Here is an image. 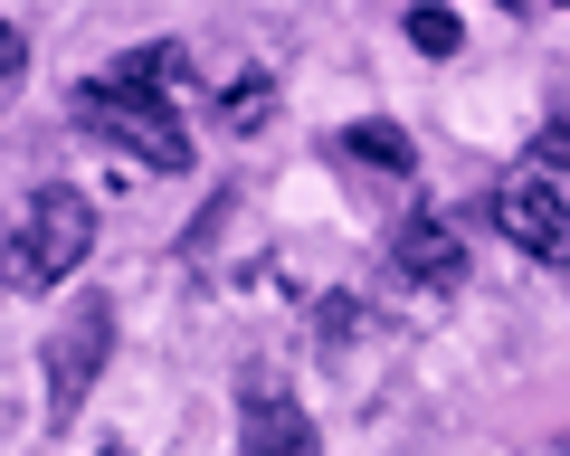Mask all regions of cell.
<instances>
[{
	"label": "cell",
	"mask_w": 570,
	"mask_h": 456,
	"mask_svg": "<svg viewBox=\"0 0 570 456\" xmlns=\"http://www.w3.org/2000/svg\"><path fill=\"white\" fill-rule=\"evenodd\" d=\"M390 276H400L409 295H428V305H448V295L466 286V228H456V209H419V219L390 238Z\"/></svg>",
	"instance_id": "cell-5"
},
{
	"label": "cell",
	"mask_w": 570,
	"mask_h": 456,
	"mask_svg": "<svg viewBox=\"0 0 570 456\" xmlns=\"http://www.w3.org/2000/svg\"><path fill=\"white\" fill-rule=\"evenodd\" d=\"M96 143H115V152H134L142 171H181L190 162V125L171 115V96H134V86H77V105H67Z\"/></svg>",
	"instance_id": "cell-2"
},
{
	"label": "cell",
	"mask_w": 570,
	"mask_h": 456,
	"mask_svg": "<svg viewBox=\"0 0 570 456\" xmlns=\"http://www.w3.org/2000/svg\"><path fill=\"white\" fill-rule=\"evenodd\" d=\"M324 437H314L305 399L285 390L276 371H247L238 380V456H314Z\"/></svg>",
	"instance_id": "cell-6"
},
{
	"label": "cell",
	"mask_w": 570,
	"mask_h": 456,
	"mask_svg": "<svg viewBox=\"0 0 570 456\" xmlns=\"http://www.w3.org/2000/svg\"><path fill=\"white\" fill-rule=\"evenodd\" d=\"M551 10H570V0H551Z\"/></svg>",
	"instance_id": "cell-13"
},
{
	"label": "cell",
	"mask_w": 570,
	"mask_h": 456,
	"mask_svg": "<svg viewBox=\"0 0 570 456\" xmlns=\"http://www.w3.org/2000/svg\"><path fill=\"white\" fill-rule=\"evenodd\" d=\"M190 77V48L181 39H153V48H124L115 67H105V86H134V96H171V86Z\"/></svg>",
	"instance_id": "cell-8"
},
{
	"label": "cell",
	"mask_w": 570,
	"mask_h": 456,
	"mask_svg": "<svg viewBox=\"0 0 570 456\" xmlns=\"http://www.w3.org/2000/svg\"><path fill=\"white\" fill-rule=\"evenodd\" d=\"M10 77H29V48H20V29L0 20V96H10Z\"/></svg>",
	"instance_id": "cell-11"
},
{
	"label": "cell",
	"mask_w": 570,
	"mask_h": 456,
	"mask_svg": "<svg viewBox=\"0 0 570 456\" xmlns=\"http://www.w3.org/2000/svg\"><path fill=\"white\" fill-rule=\"evenodd\" d=\"M219 125L238 133V143H247V133H266V125H276V77H266V67H247V77H238V86L219 96Z\"/></svg>",
	"instance_id": "cell-9"
},
{
	"label": "cell",
	"mask_w": 570,
	"mask_h": 456,
	"mask_svg": "<svg viewBox=\"0 0 570 456\" xmlns=\"http://www.w3.org/2000/svg\"><path fill=\"white\" fill-rule=\"evenodd\" d=\"M494 228H504L523 257H542V267H570V200H561V181H551L542 162L513 171V181H494Z\"/></svg>",
	"instance_id": "cell-4"
},
{
	"label": "cell",
	"mask_w": 570,
	"mask_h": 456,
	"mask_svg": "<svg viewBox=\"0 0 570 456\" xmlns=\"http://www.w3.org/2000/svg\"><path fill=\"white\" fill-rule=\"evenodd\" d=\"M96 456H134V447H96Z\"/></svg>",
	"instance_id": "cell-12"
},
{
	"label": "cell",
	"mask_w": 570,
	"mask_h": 456,
	"mask_svg": "<svg viewBox=\"0 0 570 456\" xmlns=\"http://www.w3.org/2000/svg\"><path fill=\"white\" fill-rule=\"evenodd\" d=\"M115 361V305H77L58 324V343H48V428H77V409H86V390H96V371Z\"/></svg>",
	"instance_id": "cell-3"
},
{
	"label": "cell",
	"mask_w": 570,
	"mask_h": 456,
	"mask_svg": "<svg viewBox=\"0 0 570 456\" xmlns=\"http://www.w3.org/2000/svg\"><path fill=\"white\" fill-rule=\"evenodd\" d=\"M456 39H466V29H456V10H438V0H428V10H409V48H419V58H456Z\"/></svg>",
	"instance_id": "cell-10"
},
{
	"label": "cell",
	"mask_w": 570,
	"mask_h": 456,
	"mask_svg": "<svg viewBox=\"0 0 570 456\" xmlns=\"http://www.w3.org/2000/svg\"><path fill=\"white\" fill-rule=\"evenodd\" d=\"M333 152L343 162H362V171H419V143H409V125H390V115H362V125H343L333 133Z\"/></svg>",
	"instance_id": "cell-7"
},
{
	"label": "cell",
	"mask_w": 570,
	"mask_h": 456,
	"mask_svg": "<svg viewBox=\"0 0 570 456\" xmlns=\"http://www.w3.org/2000/svg\"><path fill=\"white\" fill-rule=\"evenodd\" d=\"M86 248H96V200L67 190V181H48V190H29L20 238L0 248V276L20 295H48V286H67V276L86 267Z\"/></svg>",
	"instance_id": "cell-1"
}]
</instances>
